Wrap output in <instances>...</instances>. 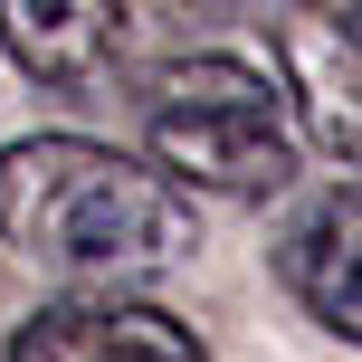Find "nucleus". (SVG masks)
Masks as SVG:
<instances>
[{"mask_svg":"<svg viewBox=\"0 0 362 362\" xmlns=\"http://www.w3.org/2000/svg\"><path fill=\"white\" fill-rule=\"evenodd\" d=\"M0 238L67 276H163L200 248L191 191L86 134H29L0 153Z\"/></svg>","mask_w":362,"mask_h":362,"instance_id":"obj_1","label":"nucleus"},{"mask_svg":"<svg viewBox=\"0 0 362 362\" xmlns=\"http://www.w3.org/2000/svg\"><path fill=\"white\" fill-rule=\"evenodd\" d=\"M144 144L153 163L191 191L267 200L296 181V134H286V86H267L238 57H172L144 86Z\"/></svg>","mask_w":362,"mask_h":362,"instance_id":"obj_2","label":"nucleus"},{"mask_svg":"<svg viewBox=\"0 0 362 362\" xmlns=\"http://www.w3.org/2000/svg\"><path fill=\"white\" fill-rule=\"evenodd\" d=\"M286 105L334 163H362V0H257Z\"/></svg>","mask_w":362,"mask_h":362,"instance_id":"obj_3","label":"nucleus"},{"mask_svg":"<svg viewBox=\"0 0 362 362\" xmlns=\"http://www.w3.org/2000/svg\"><path fill=\"white\" fill-rule=\"evenodd\" d=\"M10 362H210L181 315L144 296H48L10 334Z\"/></svg>","mask_w":362,"mask_h":362,"instance_id":"obj_4","label":"nucleus"},{"mask_svg":"<svg viewBox=\"0 0 362 362\" xmlns=\"http://www.w3.org/2000/svg\"><path fill=\"white\" fill-rule=\"evenodd\" d=\"M276 276L325 334L362 344V181H325L315 200H296L276 238Z\"/></svg>","mask_w":362,"mask_h":362,"instance_id":"obj_5","label":"nucleus"},{"mask_svg":"<svg viewBox=\"0 0 362 362\" xmlns=\"http://www.w3.org/2000/svg\"><path fill=\"white\" fill-rule=\"evenodd\" d=\"M0 48L38 86H95L124 57V0H0Z\"/></svg>","mask_w":362,"mask_h":362,"instance_id":"obj_6","label":"nucleus"}]
</instances>
